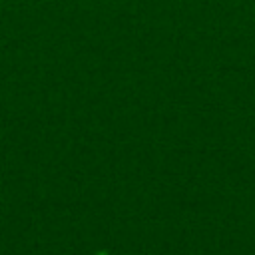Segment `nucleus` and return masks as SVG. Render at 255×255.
Listing matches in <instances>:
<instances>
[]
</instances>
